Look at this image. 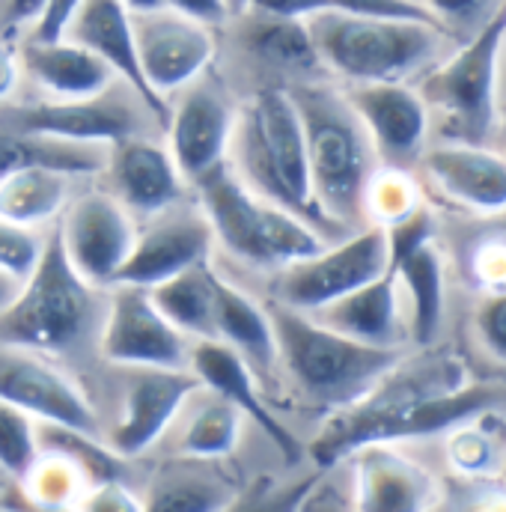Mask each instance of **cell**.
Listing matches in <instances>:
<instances>
[{"instance_id": "f907efd6", "label": "cell", "mask_w": 506, "mask_h": 512, "mask_svg": "<svg viewBox=\"0 0 506 512\" xmlns=\"http://www.w3.org/2000/svg\"><path fill=\"white\" fill-rule=\"evenodd\" d=\"M501 465H504V468H501V477L506 480V456H504V462H501Z\"/></svg>"}, {"instance_id": "d6986e66", "label": "cell", "mask_w": 506, "mask_h": 512, "mask_svg": "<svg viewBox=\"0 0 506 512\" xmlns=\"http://www.w3.org/2000/svg\"><path fill=\"white\" fill-rule=\"evenodd\" d=\"M99 179H108L105 188L137 221L185 200V188H191L182 179L167 143L152 134H134L114 143Z\"/></svg>"}, {"instance_id": "8992f818", "label": "cell", "mask_w": 506, "mask_h": 512, "mask_svg": "<svg viewBox=\"0 0 506 512\" xmlns=\"http://www.w3.org/2000/svg\"><path fill=\"white\" fill-rule=\"evenodd\" d=\"M191 191L215 230V242L248 265L277 271L328 245L310 221L251 191L230 161L203 176Z\"/></svg>"}, {"instance_id": "ffe728a7", "label": "cell", "mask_w": 506, "mask_h": 512, "mask_svg": "<svg viewBox=\"0 0 506 512\" xmlns=\"http://www.w3.org/2000/svg\"><path fill=\"white\" fill-rule=\"evenodd\" d=\"M343 96L364 123L384 164L408 167L420 158L429 134V108L414 87L405 81L352 84Z\"/></svg>"}, {"instance_id": "9c48e42d", "label": "cell", "mask_w": 506, "mask_h": 512, "mask_svg": "<svg viewBox=\"0 0 506 512\" xmlns=\"http://www.w3.org/2000/svg\"><path fill=\"white\" fill-rule=\"evenodd\" d=\"M0 128L18 134H39L75 143H105L114 146L134 134L164 131L146 99L126 84L114 81L105 93L90 99H48L33 102H0Z\"/></svg>"}, {"instance_id": "681fc988", "label": "cell", "mask_w": 506, "mask_h": 512, "mask_svg": "<svg viewBox=\"0 0 506 512\" xmlns=\"http://www.w3.org/2000/svg\"><path fill=\"white\" fill-rule=\"evenodd\" d=\"M498 126H501V140H504V155H506V102L501 105V114H495Z\"/></svg>"}, {"instance_id": "f546056e", "label": "cell", "mask_w": 506, "mask_h": 512, "mask_svg": "<svg viewBox=\"0 0 506 512\" xmlns=\"http://www.w3.org/2000/svg\"><path fill=\"white\" fill-rule=\"evenodd\" d=\"M203 459H179L158 471L143 495V507L149 510H227L236 504V489L209 468Z\"/></svg>"}, {"instance_id": "60d3db41", "label": "cell", "mask_w": 506, "mask_h": 512, "mask_svg": "<svg viewBox=\"0 0 506 512\" xmlns=\"http://www.w3.org/2000/svg\"><path fill=\"white\" fill-rule=\"evenodd\" d=\"M81 0H48L42 15L30 24V42H54L63 39L75 12H78Z\"/></svg>"}, {"instance_id": "cb8c5ba5", "label": "cell", "mask_w": 506, "mask_h": 512, "mask_svg": "<svg viewBox=\"0 0 506 512\" xmlns=\"http://www.w3.org/2000/svg\"><path fill=\"white\" fill-rule=\"evenodd\" d=\"M66 39L90 48L93 54H99L114 72L117 78H123L131 84L146 105L152 108V114L161 120V126L167 123V102H161L143 81L140 75V63H137V45H134V24H131V9L123 0H81Z\"/></svg>"}, {"instance_id": "d4e9b609", "label": "cell", "mask_w": 506, "mask_h": 512, "mask_svg": "<svg viewBox=\"0 0 506 512\" xmlns=\"http://www.w3.org/2000/svg\"><path fill=\"white\" fill-rule=\"evenodd\" d=\"M310 316L370 346L402 349V340L408 337V322L399 304V280L390 268L364 286L346 292L343 298L313 310Z\"/></svg>"}, {"instance_id": "30bf717a", "label": "cell", "mask_w": 506, "mask_h": 512, "mask_svg": "<svg viewBox=\"0 0 506 512\" xmlns=\"http://www.w3.org/2000/svg\"><path fill=\"white\" fill-rule=\"evenodd\" d=\"M381 271H387V233L384 227L367 224L346 233L343 239L328 242L316 254L277 268L271 298L286 307L313 313L379 277Z\"/></svg>"}, {"instance_id": "6da1fadb", "label": "cell", "mask_w": 506, "mask_h": 512, "mask_svg": "<svg viewBox=\"0 0 506 512\" xmlns=\"http://www.w3.org/2000/svg\"><path fill=\"white\" fill-rule=\"evenodd\" d=\"M504 396L498 387L468 382L465 364L453 352L438 349L411 361L402 355L367 396L331 414L316 435L310 456L328 471L364 444L447 432L450 426L495 408Z\"/></svg>"}, {"instance_id": "5bb4252c", "label": "cell", "mask_w": 506, "mask_h": 512, "mask_svg": "<svg viewBox=\"0 0 506 512\" xmlns=\"http://www.w3.org/2000/svg\"><path fill=\"white\" fill-rule=\"evenodd\" d=\"M137 218L108 188H78L57 221L63 251L93 286L111 289L137 239Z\"/></svg>"}, {"instance_id": "4dcf8cb0", "label": "cell", "mask_w": 506, "mask_h": 512, "mask_svg": "<svg viewBox=\"0 0 506 512\" xmlns=\"http://www.w3.org/2000/svg\"><path fill=\"white\" fill-rule=\"evenodd\" d=\"M215 268L212 259L191 265L149 289L158 310L191 340H218L215 334Z\"/></svg>"}, {"instance_id": "83f0119b", "label": "cell", "mask_w": 506, "mask_h": 512, "mask_svg": "<svg viewBox=\"0 0 506 512\" xmlns=\"http://www.w3.org/2000/svg\"><path fill=\"white\" fill-rule=\"evenodd\" d=\"M84 182L90 179L42 164L12 170L0 176V218L21 227L48 230L60 221L63 209Z\"/></svg>"}, {"instance_id": "f6af8a7d", "label": "cell", "mask_w": 506, "mask_h": 512, "mask_svg": "<svg viewBox=\"0 0 506 512\" xmlns=\"http://www.w3.org/2000/svg\"><path fill=\"white\" fill-rule=\"evenodd\" d=\"M48 0H6V18L9 24H33Z\"/></svg>"}, {"instance_id": "bcb514c9", "label": "cell", "mask_w": 506, "mask_h": 512, "mask_svg": "<svg viewBox=\"0 0 506 512\" xmlns=\"http://www.w3.org/2000/svg\"><path fill=\"white\" fill-rule=\"evenodd\" d=\"M18 289H21V283H18V280H12L9 274H3V271H0V310H3V307H6V304L15 298V295H18Z\"/></svg>"}, {"instance_id": "74e56055", "label": "cell", "mask_w": 506, "mask_h": 512, "mask_svg": "<svg viewBox=\"0 0 506 512\" xmlns=\"http://www.w3.org/2000/svg\"><path fill=\"white\" fill-rule=\"evenodd\" d=\"M474 328H477V337L480 343L506 364V286L504 289H492L477 313H474Z\"/></svg>"}, {"instance_id": "b9f144b4", "label": "cell", "mask_w": 506, "mask_h": 512, "mask_svg": "<svg viewBox=\"0 0 506 512\" xmlns=\"http://www.w3.org/2000/svg\"><path fill=\"white\" fill-rule=\"evenodd\" d=\"M167 6H173L176 12H182V15H191V18H197V21H203V24H221L227 15H230V9H227V0H164Z\"/></svg>"}, {"instance_id": "d6a6232c", "label": "cell", "mask_w": 506, "mask_h": 512, "mask_svg": "<svg viewBox=\"0 0 506 512\" xmlns=\"http://www.w3.org/2000/svg\"><path fill=\"white\" fill-rule=\"evenodd\" d=\"M242 15H248L242 36L256 60L289 75H307L322 66L304 18L271 15L259 9H248Z\"/></svg>"}, {"instance_id": "9a60e30c", "label": "cell", "mask_w": 506, "mask_h": 512, "mask_svg": "<svg viewBox=\"0 0 506 512\" xmlns=\"http://www.w3.org/2000/svg\"><path fill=\"white\" fill-rule=\"evenodd\" d=\"M131 24L140 75L161 102L170 105V96L209 72L215 60V36L209 24L176 12L167 3L131 12Z\"/></svg>"}, {"instance_id": "44dd1931", "label": "cell", "mask_w": 506, "mask_h": 512, "mask_svg": "<svg viewBox=\"0 0 506 512\" xmlns=\"http://www.w3.org/2000/svg\"><path fill=\"white\" fill-rule=\"evenodd\" d=\"M420 170L444 200L477 215L506 212V155L483 143L447 140L420 152Z\"/></svg>"}, {"instance_id": "484cf974", "label": "cell", "mask_w": 506, "mask_h": 512, "mask_svg": "<svg viewBox=\"0 0 506 512\" xmlns=\"http://www.w3.org/2000/svg\"><path fill=\"white\" fill-rule=\"evenodd\" d=\"M242 429H245V414L230 399L200 384L179 408L161 444L167 441V447L179 459L221 462L239 447Z\"/></svg>"}, {"instance_id": "ac0fdd59", "label": "cell", "mask_w": 506, "mask_h": 512, "mask_svg": "<svg viewBox=\"0 0 506 512\" xmlns=\"http://www.w3.org/2000/svg\"><path fill=\"white\" fill-rule=\"evenodd\" d=\"M343 462H352V507L358 510L414 512L441 504L435 474L399 453L393 441L364 444Z\"/></svg>"}, {"instance_id": "8fae6325", "label": "cell", "mask_w": 506, "mask_h": 512, "mask_svg": "<svg viewBox=\"0 0 506 512\" xmlns=\"http://www.w3.org/2000/svg\"><path fill=\"white\" fill-rule=\"evenodd\" d=\"M114 414L102 423V441L123 459H137L161 444L185 399L200 387L191 367H117Z\"/></svg>"}, {"instance_id": "c3c4849f", "label": "cell", "mask_w": 506, "mask_h": 512, "mask_svg": "<svg viewBox=\"0 0 506 512\" xmlns=\"http://www.w3.org/2000/svg\"><path fill=\"white\" fill-rule=\"evenodd\" d=\"M251 3L253 0H227V9H230V15H242L251 9Z\"/></svg>"}, {"instance_id": "52a82bcc", "label": "cell", "mask_w": 506, "mask_h": 512, "mask_svg": "<svg viewBox=\"0 0 506 512\" xmlns=\"http://www.w3.org/2000/svg\"><path fill=\"white\" fill-rule=\"evenodd\" d=\"M307 30L325 69L349 84L405 81L435 60L444 27L414 18L316 12Z\"/></svg>"}, {"instance_id": "f1b7e54d", "label": "cell", "mask_w": 506, "mask_h": 512, "mask_svg": "<svg viewBox=\"0 0 506 512\" xmlns=\"http://www.w3.org/2000/svg\"><path fill=\"white\" fill-rule=\"evenodd\" d=\"M399 289L408 295V337L417 346H432L444 316V259L435 242H423L390 268Z\"/></svg>"}, {"instance_id": "e0dca14e", "label": "cell", "mask_w": 506, "mask_h": 512, "mask_svg": "<svg viewBox=\"0 0 506 512\" xmlns=\"http://www.w3.org/2000/svg\"><path fill=\"white\" fill-rule=\"evenodd\" d=\"M218 248L215 230L194 197V203L179 200L158 215L143 218L137 224V239L126 265L117 274V283H134L152 289L155 283L212 259Z\"/></svg>"}, {"instance_id": "7c38bea8", "label": "cell", "mask_w": 506, "mask_h": 512, "mask_svg": "<svg viewBox=\"0 0 506 512\" xmlns=\"http://www.w3.org/2000/svg\"><path fill=\"white\" fill-rule=\"evenodd\" d=\"M197 340L182 334L152 301L146 286L114 283L108 289L99 355L117 367H164L182 370L191 364Z\"/></svg>"}, {"instance_id": "4316f807", "label": "cell", "mask_w": 506, "mask_h": 512, "mask_svg": "<svg viewBox=\"0 0 506 512\" xmlns=\"http://www.w3.org/2000/svg\"><path fill=\"white\" fill-rule=\"evenodd\" d=\"M215 334L248 361L259 382H271L280 370L277 334L268 307L221 271L215 274Z\"/></svg>"}, {"instance_id": "603a6c76", "label": "cell", "mask_w": 506, "mask_h": 512, "mask_svg": "<svg viewBox=\"0 0 506 512\" xmlns=\"http://www.w3.org/2000/svg\"><path fill=\"white\" fill-rule=\"evenodd\" d=\"M18 63L21 75H27L36 93L48 99H90L120 81L99 54L66 36L54 42L27 39L18 51Z\"/></svg>"}, {"instance_id": "836d02e7", "label": "cell", "mask_w": 506, "mask_h": 512, "mask_svg": "<svg viewBox=\"0 0 506 512\" xmlns=\"http://www.w3.org/2000/svg\"><path fill=\"white\" fill-rule=\"evenodd\" d=\"M420 206H423V194H420L417 179L408 173V167L376 164L361 197V212L367 224L390 227L408 218L411 212H417Z\"/></svg>"}, {"instance_id": "277c9868", "label": "cell", "mask_w": 506, "mask_h": 512, "mask_svg": "<svg viewBox=\"0 0 506 512\" xmlns=\"http://www.w3.org/2000/svg\"><path fill=\"white\" fill-rule=\"evenodd\" d=\"M289 96L304 126L313 200L325 221L346 236L364 221L361 197L376 170V146L343 90L295 84L289 87Z\"/></svg>"}, {"instance_id": "5b68a950", "label": "cell", "mask_w": 506, "mask_h": 512, "mask_svg": "<svg viewBox=\"0 0 506 512\" xmlns=\"http://www.w3.org/2000/svg\"><path fill=\"white\" fill-rule=\"evenodd\" d=\"M280 370L313 405L331 414L367 396L402 361V349L352 340L316 316L268 301Z\"/></svg>"}, {"instance_id": "7402d4cb", "label": "cell", "mask_w": 506, "mask_h": 512, "mask_svg": "<svg viewBox=\"0 0 506 512\" xmlns=\"http://www.w3.org/2000/svg\"><path fill=\"white\" fill-rule=\"evenodd\" d=\"M188 367L200 379V384H206L215 393H221L224 399H230L245 414V420H251L289 465H295L304 456L301 441L268 408L265 393H262V382L256 379V373L236 349H230L221 340H197L194 349H191V364Z\"/></svg>"}, {"instance_id": "f35d334b", "label": "cell", "mask_w": 506, "mask_h": 512, "mask_svg": "<svg viewBox=\"0 0 506 512\" xmlns=\"http://www.w3.org/2000/svg\"><path fill=\"white\" fill-rule=\"evenodd\" d=\"M471 274L474 280L492 292V289H504L506 286V239L504 236H492L483 239L474 254H471Z\"/></svg>"}, {"instance_id": "2e32d148", "label": "cell", "mask_w": 506, "mask_h": 512, "mask_svg": "<svg viewBox=\"0 0 506 512\" xmlns=\"http://www.w3.org/2000/svg\"><path fill=\"white\" fill-rule=\"evenodd\" d=\"M170 99L173 105H167L164 143L182 179L194 188L227 161L239 108L221 87L206 81V72Z\"/></svg>"}, {"instance_id": "7bdbcfd3", "label": "cell", "mask_w": 506, "mask_h": 512, "mask_svg": "<svg viewBox=\"0 0 506 512\" xmlns=\"http://www.w3.org/2000/svg\"><path fill=\"white\" fill-rule=\"evenodd\" d=\"M18 84H21V63H18V54L0 42V102L12 99L18 93Z\"/></svg>"}, {"instance_id": "ba28073f", "label": "cell", "mask_w": 506, "mask_h": 512, "mask_svg": "<svg viewBox=\"0 0 506 512\" xmlns=\"http://www.w3.org/2000/svg\"><path fill=\"white\" fill-rule=\"evenodd\" d=\"M506 39V0L453 57L423 75L420 99L447 140L483 143L498 114V63Z\"/></svg>"}, {"instance_id": "8d00e7d4", "label": "cell", "mask_w": 506, "mask_h": 512, "mask_svg": "<svg viewBox=\"0 0 506 512\" xmlns=\"http://www.w3.org/2000/svg\"><path fill=\"white\" fill-rule=\"evenodd\" d=\"M48 233L51 227L36 230V227H21V224L0 218V271L24 283L45 254Z\"/></svg>"}, {"instance_id": "7dc6e473", "label": "cell", "mask_w": 506, "mask_h": 512, "mask_svg": "<svg viewBox=\"0 0 506 512\" xmlns=\"http://www.w3.org/2000/svg\"><path fill=\"white\" fill-rule=\"evenodd\" d=\"M131 12H143V9H155V6H164V0H123Z\"/></svg>"}, {"instance_id": "1f68e13d", "label": "cell", "mask_w": 506, "mask_h": 512, "mask_svg": "<svg viewBox=\"0 0 506 512\" xmlns=\"http://www.w3.org/2000/svg\"><path fill=\"white\" fill-rule=\"evenodd\" d=\"M111 146L105 143H75L39 134H18L0 128V176L21 170V167H57L75 176L99 179L108 164Z\"/></svg>"}, {"instance_id": "d590c367", "label": "cell", "mask_w": 506, "mask_h": 512, "mask_svg": "<svg viewBox=\"0 0 506 512\" xmlns=\"http://www.w3.org/2000/svg\"><path fill=\"white\" fill-rule=\"evenodd\" d=\"M447 462L465 477H486L498 462V441L477 417L462 420L447 429Z\"/></svg>"}, {"instance_id": "7a4b0ae2", "label": "cell", "mask_w": 506, "mask_h": 512, "mask_svg": "<svg viewBox=\"0 0 506 512\" xmlns=\"http://www.w3.org/2000/svg\"><path fill=\"white\" fill-rule=\"evenodd\" d=\"M108 289L84 280L63 251L57 224L48 233L45 254L18 295L0 310V343L24 346L48 358H78L99 352Z\"/></svg>"}, {"instance_id": "e575fe53", "label": "cell", "mask_w": 506, "mask_h": 512, "mask_svg": "<svg viewBox=\"0 0 506 512\" xmlns=\"http://www.w3.org/2000/svg\"><path fill=\"white\" fill-rule=\"evenodd\" d=\"M39 456V423L18 405L0 399V471L21 480Z\"/></svg>"}, {"instance_id": "ee69618b", "label": "cell", "mask_w": 506, "mask_h": 512, "mask_svg": "<svg viewBox=\"0 0 506 512\" xmlns=\"http://www.w3.org/2000/svg\"><path fill=\"white\" fill-rule=\"evenodd\" d=\"M486 0H426V9L441 21V18H468L483 9Z\"/></svg>"}, {"instance_id": "4fadbf2b", "label": "cell", "mask_w": 506, "mask_h": 512, "mask_svg": "<svg viewBox=\"0 0 506 512\" xmlns=\"http://www.w3.org/2000/svg\"><path fill=\"white\" fill-rule=\"evenodd\" d=\"M0 399L18 405L36 423L102 438V417L84 384L42 352L0 343Z\"/></svg>"}, {"instance_id": "ab89813d", "label": "cell", "mask_w": 506, "mask_h": 512, "mask_svg": "<svg viewBox=\"0 0 506 512\" xmlns=\"http://www.w3.org/2000/svg\"><path fill=\"white\" fill-rule=\"evenodd\" d=\"M81 510H143V495H137L128 486L126 477H108V480H99V483L90 486L87 498L81 501Z\"/></svg>"}, {"instance_id": "3957f363", "label": "cell", "mask_w": 506, "mask_h": 512, "mask_svg": "<svg viewBox=\"0 0 506 512\" xmlns=\"http://www.w3.org/2000/svg\"><path fill=\"white\" fill-rule=\"evenodd\" d=\"M227 161L259 197L301 215L328 242L334 239V227L325 221L313 200L304 126L289 87L256 90L239 108Z\"/></svg>"}]
</instances>
